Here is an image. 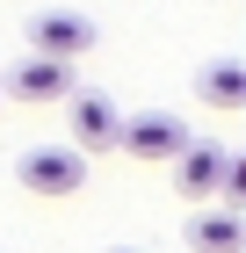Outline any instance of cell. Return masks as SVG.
<instances>
[{
	"label": "cell",
	"mask_w": 246,
	"mask_h": 253,
	"mask_svg": "<svg viewBox=\"0 0 246 253\" xmlns=\"http://www.w3.org/2000/svg\"><path fill=\"white\" fill-rule=\"evenodd\" d=\"M0 94H15V101H65V94H73V65H58V58H22L15 73L0 80Z\"/></svg>",
	"instance_id": "8992f818"
},
{
	"label": "cell",
	"mask_w": 246,
	"mask_h": 253,
	"mask_svg": "<svg viewBox=\"0 0 246 253\" xmlns=\"http://www.w3.org/2000/svg\"><path fill=\"white\" fill-rule=\"evenodd\" d=\"M189 253H246V217L239 210H196L189 217Z\"/></svg>",
	"instance_id": "52a82bcc"
},
{
	"label": "cell",
	"mask_w": 246,
	"mask_h": 253,
	"mask_svg": "<svg viewBox=\"0 0 246 253\" xmlns=\"http://www.w3.org/2000/svg\"><path fill=\"white\" fill-rule=\"evenodd\" d=\"M196 94H203L210 109H246V65L239 58H210L203 73H196Z\"/></svg>",
	"instance_id": "ba28073f"
},
{
	"label": "cell",
	"mask_w": 246,
	"mask_h": 253,
	"mask_svg": "<svg viewBox=\"0 0 246 253\" xmlns=\"http://www.w3.org/2000/svg\"><path fill=\"white\" fill-rule=\"evenodd\" d=\"M95 51V22L87 15H65V7H51V15L29 22V58H58V65H73Z\"/></svg>",
	"instance_id": "3957f363"
},
{
	"label": "cell",
	"mask_w": 246,
	"mask_h": 253,
	"mask_svg": "<svg viewBox=\"0 0 246 253\" xmlns=\"http://www.w3.org/2000/svg\"><path fill=\"white\" fill-rule=\"evenodd\" d=\"M181 145H189V123H181V116H167V109L116 116V152H131V159H159V167H167Z\"/></svg>",
	"instance_id": "7a4b0ae2"
},
{
	"label": "cell",
	"mask_w": 246,
	"mask_h": 253,
	"mask_svg": "<svg viewBox=\"0 0 246 253\" xmlns=\"http://www.w3.org/2000/svg\"><path fill=\"white\" fill-rule=\"evenodd\" d=\"M167 167H174V195L181 203H210L217 195V174H225V145L217 137H189Z\"/></svg>",
	"instance_id": "277c9868"
},
{
	"label": "cell",
	"mask_w": 246,
	"mask_h": 253,
	"mask_svg": "<svg viewBox=\"0 0 246 253\" xmlns=\"http://www.w3.org/2000/svg\"><path fill=\"white\" fill-rule=\"evenodd\" d=\"M15 181L29 195H44V203H65V195L87 188V159H80L73 145H29V152L15 159Z\"/></svg>",
	"instance_id": "6da1fadb"
},
{
	"label": "cell",
	"mask_w": 246,
	"mask_h": 253,
	"mask_svg": "<svg viewBox=\"0 0 246 253\" xmlns=\"http://www.w3.org/2000/svg\"><path fill=\"white\" fill-rule=\"evenodd\" d=\"M116 109L109 94H65V123H73V152H116Z\"/></svg>",
	"instance_id": "5b68a950"
},
{
	"label": "cell",
	"mask_w": 246,
	"mask_h": 253,
	"mask_svg": "<svg viewBox=\"0 0 246 253\" xmlns=\"http://www.w3.org/2000/svg\"><path fill=\"white\" fill-rule=\"evenodd\" d=\"M109 253H145V246H109Z\"/></svg>",
	"instance_id": "9c48e42d"
}]
</instances>
